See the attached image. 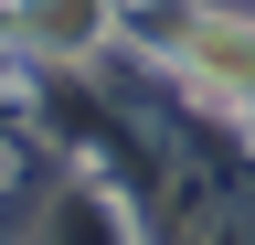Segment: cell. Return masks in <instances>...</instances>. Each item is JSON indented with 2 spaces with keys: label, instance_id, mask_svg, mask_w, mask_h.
Segmentation results:
<instances>
[{
  "label": "cell",
  "instance_id": "6da1fadb",
  "mask_svg": "<svg viewBox=\"0 0 255 245\" xmlns=\"http://www.w3.org/2000/svg\"><path fill=\"white\" fill-rule=\"evenodd\" d=\"M181 53H191V75L223 85V96H245V85H255V32H245V21H191Z\"/></svg>",
  "mask_w": 255,
  "mask_h": 245
}]
</instances>
